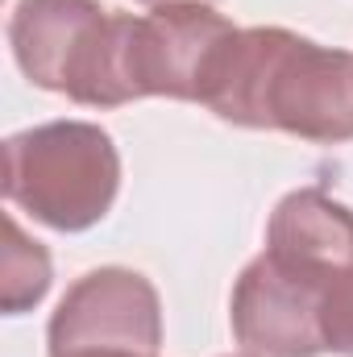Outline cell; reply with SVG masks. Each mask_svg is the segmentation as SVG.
I'll return each mask as SVG.
<instances>
[{"instance_id":"8","label":"cell","mask_w":353,"mask_h":357,"mask_svg":"<svg viewBox=\"0 0 353 357\" xmlns=\"http://www.w3.org/2000/svg\"><path fill=\"white\" fill-rule=\"evenodd\" d=\"M50 291V254L25 237V229L8 216V245H4V282H0V303L4 316H21L42 303Z\"/></svg>"},{"instance_id":"5","label":"cell","mask_w":353,"mask_h":357,"mask_svg":"<svg viewBox=\"0 0 353 357\" xmlns=\"http://www.w3.org/2000/svg\"><path fill=\"white\" fill-rule=\"evenodd\" d=\"M50 357L88 349L158 354L163 345V303L146 274L125 266L88 270L59 303L46 328Z\"/></svg>"},{"instance_id":"1","label":"cell","mask_w":353,"mask_h":357,"mask_svg":"<svg viewBox=\"0 0 353 357\" xmlns=\"http://www.w3.org/2000/svg\"><path fill=\"white\" fill-rule=\"evenodd\" d=\"M204 104L241 129H278L316 146L353 142V50L316 46L291 29H237Z\"/></svg>"},{"instance_id":"9","label":"cell","mask_w":353,"mask_h":357,"mask_svg":"<svg viewBox=\"0 0 353 357\" xmlns=\"http://www.w3.org/2000/svg\"><path fill=\"white\" fill-rule=\"evenodd\" d=\"M320 333L329 354L353 357V266L329 278L320 299Z\"/></svg>"},{"instance_id":"4","label":"cell","mask_w":353,"mask_h":357,"mask_svg":"<svg viewBox=\"0 0 353 357\" xmlns=\"http://www.w3.org/2000/svg\"><path fill=\"white\" fill-rule=\"evenodd\" d=\"M237 25L212 4H154L129 29V84L133 96H167L204 104L212 71Z\"/></svg>"},{"instance_id":"2","label":"cell","mask_w":353,"mask_h":357,"mask_svg":"<svg viewBox=\"0 0 353 357\" xmlns=\"http://www.w3.org/2000/svg\"><path fill=\"white\" fill-rule=\"evenodd\" d=\"M133 13L100 8L96 0H17L8 46L33 88L59 91L88 108H121L129 84Z\"/></svg>"},{"instance_id":"11","label":"cell","mask_w":353,"mask_h":357,"mask_svg":"<svg viewBox=\"0 0 353 357\" xmlns=\"http://www.w3.org/2000/svg\"><path fill=\"white\" fill-rule=\"evenodd\" d=\"M142 4H212V0H142Z\"/></svg>"},{"instance_id":"7","label":"cell","mask_w":353,"mask_h":357,"mask_svg":"<svg viewBox=\"0 0 353 357\" xmlns=\"http://www.w3.org/2000/svg\"><path fill=\"white\" fill-rule=\"evenodd\" d=\"M266 258L291 274L329 282L353 266V212L320 187L283 195L266 225Z\"/></svg>"},{"instance_id":"3","label":"cell","mask_w":353,"mask_h":357,"mask_svg":"<svg viewBox=\"0 0 353 357\" xmlns=\"http://www.w3.org/2000/svg\"><path fill=\"white\" fill-rule=\"evenodd\" d=\"M121 154L88 121H50L4 142V195L59 233H84L112 212Z\"/></svg>"},{"instance_id":"10","label":"cell","mask_w":353,"mask_h":357,"mask_svg":"<svg viewBox=\"0 0 353 357\" xmlns=\"http://www.w3.org/2000/svg\"><path fill=\"white\" fill-rule=\"evenodd\" d=\"M71 357H158V354H129V349H88V354H71Z\"/></svg>"},{"instance_id":"6","label":"cell","mask_w":353,"mask_h":357,"mask_svg":"<svg viewBox=\"0 0 353 357\" xmlns=\"http://www.w3.org/2000/svg\"><path fill=\"white\" fill-rule=\"evenodd\" d=\"M329 282L291 274L274 258L258 254L241 270L229 303L233 337L250 357H320V299Z\"/></svg>"}]
</instances>
